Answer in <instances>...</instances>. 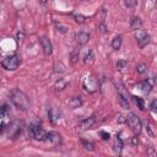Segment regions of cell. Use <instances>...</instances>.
Segmentation results:
<instances>
[{
    "mask_svg": "<svg viewBox=\"0 0 157 157\" xmlns=\"http://www.w3.org/2000/svg\"><path fill=\"white\" fill-rule=\"evenodd\" d=\"M78 55H80V49H78V48H74V49L71 50V53H70V63H71L72 65H75V64L77 63Z\"/></svg>",
    "mask_w": 157,
    "mask_h": 157,
    "instance_id": "obj_16",
    "label": "cell"
},
{
    "mask_svg": "<svg viewBox=\"0 0 157 157\" xmlns=\"http://www.w3.org/2000/svg\"><path fill=\"white\" fill-rule=\"evenodd\" d=\"M93 124H94V118H93V117H90V118L83 119V120L78 124L77 128H80L81 130H87V129H91V128L93 126Z\"/></svg>",
    "mask_w": 157,
    "mask_h": 157,
    "instance_id": "obj_9",
    "label": "cell"
},
{
    "mask_svg": "<svg viewBox=\"0 0 157 157\" xmlns=\"http://www.w3.org/2000/svg\"><path fill=\"white\" fill-rule=\"evenodd\" d=\"M126 121H128V124H129L131 131H132L135 135H139V134L141 132V130H142V123H141L140 118H139L136 114L129 113L128 117H126Z\"/></svg>",
    "mask_w": 157,
    "mask_h": 157,
    "instance_id": "obj_2",
    "label": "cell"
},
{
    "mask_svg": "<svg viewBox=\"0 0 157 157\" xmlns=\"http://www.w3.org/2000/svg\"><path fill=\"white\" fill-rule=\"evenodd\" d=\"M76 40H77V43H78L80 45H83V44H86V43L90 40V34L86 33V32H80V33L76 36Z\"/></svg>",
    "mask_w": 157,
    "mask_h": 157,
    "instance_id": "obj_14",
    "label": "cell"
},
{
    "mask_svg": "<svg viewBox=\"0 0 157 157\" xmlns=\"http://www.w3.org/2000/svg\"><path fill=\"white\" fill-rule=\"evenodd\" d=\"M137 87L140 88V91L144 93V94H148L151 91H152V85L147 81V80H145V81H142V82H140L139 85H137Z\"/></svg>",
    "mask_w": 157,
    "mask_h": 157,
    "instance_id": "obj_11",
    "label": "cell"
},
{
    "mask_svg": "<svg viewBox=\"0 0 157 157\" xmlns=\"http://www.w3.org/2000/svg\"><path fill=\"white\" fill-rule=\"evenodd\" d=\"M39 42H40V45H42V49H43V53L45 55H50L53 53V45H52V42L48 37L43 36L39 38Z\"/></svg>",
    "mask_w": 157,
    "mask_h": 157,
    "instance_id": "obj_7",
    "label": "cell"
},
{
    "mask_svg": "<svg viewBox=\"0 0 157 157\" xmlns=\"http://www.w3.org/2000/svg\"><path fill=\"white\" fill-rule=\"evenodd\" d=\"M117 121H118L119 124H124V123L126 121V118H125L124 115H121V114H119V115H118V118H117Z\"/></svg>",
    "mask_w": 157,
    "mask_h": 157,
    "instance_id": "obj_34",
    "label": "cell"
},
{
    "mask_svg": "<svg viewBox=\"0 0 157 157\" xmlns=\"http://www.w3.org/2000/svg\"><path fill=\"white\" fill-rule=\"evenodd\" d=\"M82 145H83L85 150H87V151H94V145L92 142H87V141L82 140Z\"/></svg>",
    "mask_w": 157,
    "mask_h": 157,
    "instance_id": "obj_27",
    "label": "cell"
},
{
    "mask_svg": "<svg viewBox=\"0 0 157 157\" xmlns=\"http://www.w3.org/2000/svg\"><path fill=\"white\" fill-rule=\"evenodd\" d=\"M48 117H49V120L53 124H55L56 120L59 119V112L58 110H54V109H49L48 110Z\"/></svg>",
    "mask_w": 157,
    "mask_h": 157,
    "instance_id": "obj_20",
    "label": "cell"
},
{
    "mask_svg": "<svg viewBox=\"0 0 157 157\" xmlns=\"http://www.w3.org/2000/svg\"><path fill=\"white\" fill-rule=\"evenodd\" d=\"M81 1H88V0H81Z\"/></svg>",
    "mask_w": 157,
    "mask_h": 157,
    "instance_id": "obj_40",
    "label": "cell"
},
{
    "mask_svg": "<svg viewBox=\"0 0 157 157\" xmlns=\"http://www.w3.org/2000/svg\"><path fill=\"white\" fill-rule=\"evenodd\" d=\"M142 27V21L139 16H134L131 20H130V28L132 31H136V29H140Z\"/></svg>",
    "mask_w": 157,
    "mask_h": 157,
    "instance_id": "obj_12",
    "label": "cell"
},
{
    "mask_svg": "<svg viewBox=\"0 0 157 157\" xmlns=\"http://www.w3.org/2000/svg\"><path fill=\"white\" fill-rule=\"evenodd\" d=\"M21 64V59L18 55L13 54V55H10V56H6L5 59L1 60V66L5 69V70H16L18 67V65Z\"/></svg>",
    "mask_w": 157,
    "mask_h": 157,
    "instance_id": "obj_3",
    "label": "cell"
},
{
    "mask_svg": "<svg viewBox=\"0 0 157 157\" xmlns=\"http://www.w3.org/2000/svg\"><path fill=\"white\" fill-rule=\"evenodd\" d=\"M118 99H119L120 105H121L124 109H129V102H128V99H125V98H123V97H120V96H118Z\"/></svg>",
    "mask_w": 157,
    "mask_h": 157,
    "instance_id": "obj_26",
    "label": "cell"
},
{
    "mask_svg": "<svg viewBox=\"0 0 157 157\" xmlns=\"http://www.w3.org/2000/svg\"><path fill=\"white\" fill-rule=\"evenodd\" d=\"M82 86H83L85 91H87L88 93H93V92H96L98 90L99 83H98V80L94 76H88V77H86L83 80Z\"/></svg>",
    "mask_w": 157,
    "mask_h": 157,
    "instance_id": "obj_5",
    "label": "cell"
},
{
    "mask_svg": "<svg viewBox=\"0 0 157 157\" xmlns=\"http://www.w3.org/2000/svg\"><path fill=\"white\" fill-rule=\"evenodd\" d=\"M147 155H150V156H156V152H155V150H153L152 147H148V150H147Z\"/></svg>",
    "mask_w": 157,
    "mask_h": 157,
    "instance_id": "obj_37",
    "label": "cell"
},
{
    "mask_svg": "<svg viewBox=\"0 0 157 157\" xmlns=\"http://www.w3.org/2000/svg\"><path fill=\"white\" fill-rule=\"evenodd\" d=\"M71 16H72V18L77 22V23H80V25H82V23H85L86 22V16H83V15H81V13H71Z\"/></svg>",
    "mask_w": 157,
    "mask_h": 157,
    "instance_id": "obj_22",
    "label": "cell"
},
{
    "mask_svg": "<svg viewBox=\"0 0 157 157\" xmlns=\"http://www.w3.org/2000/svg\"><path fill=\"white\" fill-rule=\"evenodd\" d=\"M150 109H151L153 113L157 112V99H153V101L151 102V104H150Z\"/></svg>",
    "mask_w": 157,
    "mask_h": 157,
    "instance_id": "obj_32",
    "label": "cell"
},
{
    "mask_svg": "<svg viewBox=\"0 0 157 157\" xmlns=\"http://www.w3.org/2000/svg\"><path fill=\"white\" fill-rule=\"evenodd\" d=\"M121 43H123L121 36H117V37H114V38L112 39V48H113L114 50H119L120 47H121Z\"/></svg>",
    "mask_w": 157,
    "mask_h": 157,
    "instance_id": "obj_15",
    "label": "cell"
},
{
    "mask_svg": "<svg viewBox=\"0 0 157 157\" xmlns=\"http://www.w3.org/2000/svg\"><path fill=\"white\" fill-rule=\"evenodd\" d=\"M82 105V98L80 96H76V97H72L70 101H69V107L71 109H76V108H80Z\"/></svg>",
    "mask_w": 157,
    "mask_h": 157,
    "instance_id": "obj_13",
    "label": "cell"
},
{
    "mask_svg": "<svg viewBox=\"0 0 157 157\" xmlns=\"http://www.w3.org/2000/svg\"><path fill=\"white\" fill-rule=\"evenodd\" d=\"M98 32H99L101 34H107V33H108V28H107V26H105L104 22H101V23L98 25Z\"/></svg>",
    "mask_w": 157,
    "mask_h": 157,
    "instance_id": "obj_24",
    "label": "cell"
},
{
    "mask_svg": "<svg viewBox=\"0 0 157 157\" xmlns=\"http://www.w3.org/2000/svg\"><path fill=\"white\" fill-rule=\"evenodd\" d=\"M123 147H124L123 139L117 135V137H115V140H114V144H113V150H114V152H115L117 155H121Z\"/></svg>",
    "mask_w": 157,
    "mask_h": 157,
    "instance_id": "obj_10",
    "label": "cell"
},
{
    "mask_svg": "<svg viewBox=\"0 0 157 157\" xmlns=\"http://www.w3.org/2000/svg\"><path fill=\"white\" fill-rule=\"evenodd\" d=\"M16 39H17V42H22L25 39V32L23 31H18L17 34H16Z\"/></svg>",
    "mask_w": 157,
    "mask_h": 157,
    "instance_id": "obj_31",
    "label": "cell"
},
{
    "mask_svg": "<svg viewBox=\"0 0 157 157\" xmlns=\"http://www.w3.org/2000/svg\"><path fill=\"white\" fill-rule=\"evenodd\" d=\"M66 86H67V81L64 80V78H59V80L54 83V88H55V91H63V90L66 88Z\"/></svg>",
    "mask_w": 157,
    "mask_h": 157,
    "instance_id": "obj_17",
    "label": "cell"
},
{
    "mask_svg": "<svg viewBox=\"0 0 157 157\" xmlns=\"http://www.w3.org/2000/svg\"><path fill=\"white\" fill-rule=\"evenodd\" d=\"M126 66H128V61H126V60L121 59V60H118V61H117V69H118V70H123V69H125Z\"/></svg>",
    "mask_w": 157,
    "mask_h": 157,
    "instance_id": "obj_25",
    "label": "cell"
},
{
    "mask_svg": "<svg viewBox=\"0 0 157 157\" xmlns=\"http://www.w3.org/2000/svg\"><path fill=\"white\" fill-rule=\"evenodd\" d=\"M45 141L50 142L53 146H59L61 144V135L56 131H50L47 134V137H45Z\"/></svg>",
    "mask_w": 157,
    "mask_h": 157,
    "instance_id": "obj_8",
    "label": "cell"
},
{
    "mask_svg": "<svg viewBox=\"0 0 157 157\" xmlns=\"http://www.w3.org/2000/svg\"><path fill=\"white\" fill-rule=\"evenodd\" d=\"M39 2H40V4H42V5H44V4H45V2H47V0H39Z\"/></svg>",
    "mask_w": 157,
    "mask_h": 157,
    "instance_id": "obj_39",
    "label": "cell"
},
{
    "mask_svg": "<svg viewBox=\"0 0 157 157\" xmlns=\"http://www.w3.org/2000/svg\"><path fill=\"white\" fill-rule=\"evenodd\" d=\"M10 101L12 102V104L17 109H20L22 112H26L29 108V99H28V97L22 91L17 90V88H13L10 92Z\"/></svg>",
    "mask_w": 157,
    "mask_h": 157,
    "instance_id": "obj_1",
    "label": "cell"
},
{
    "mask_svg": "<svg viewBox=\"0 0 157 157\" xmlns=\"http://www.w3.org/2000/svg\"><path fill=\"white\" fill-rule=\"evenodd\" d=\"M55 26H56L58 31H60L61 33H65V32L67 31V26H65V25H61V23H55Z\"/></svg>",
    "mask_w": 157,
    "mask_h": 157,
    "instance_id": "obj_29",
    "label": "cell"
},
{
    "mask_svg": "<svg viewBox=\"0 0 157 157\" xmlns=\"http://www.w3.org/2000/svg\"><path fill=\"white\" fill-rule=\"evenodd\" d=\"M99 135H101L102 140H104V141H107V140H109V139H110L109 132H105V131H99Z\"/></svg>",
    "mask_w": 157,
    "mask_h": 157,
    "instance_id": "obj_33",
    "label": "cell"
},
{
    "mask_svg": "<svg viewBox=\"0 0 157 157\" xmlns=\"http://www.w3.org/2000/svg\"><path fill=\"white\" fill-rule=\"evenodd\" d=\"M28 134L31 135V137H33L37 141H45L47 137V132L38 124H31L28 126Z\"/></svg>",
    "mask_w": 157,
    "mask_h": 157,
    "instance_id": "obj_4",
    "label": "cell"
},
{
    "mask_svg": "<svg viewBox=\"0 0 157 157\" xmlns=\"http://www.w3.org/2000/svg\"><path fill=\"white\" fill-rule=\"evenodd\" d=\"M130 141H131V145H132V146H137V144H139V139H137L136 136H132V137L130 139Z\"/></svg>",
    "mask_w": 157,
    "mask_h": 157,
    "instance_id": "obj_35",
    "label": "cell"
},
{
    "mask_svg": "<svg viewBox=\"0 0 157 157\" xmlns=\"http://www.w3.org/2000/svg\"><path fill=\"white\" fill-rule=\"evenodd\" d=\"M132 102L135 103V105L140 109V110H145V102H144V98L141 97H137V96H132Z\"/></svg>",
    "mask_w": 157,
    "mask_h": 157,
    "instance_id": "obj_18",
    "label": "cell"
},
{
    "mask_svg": "<svg viewBox=\"0 0 157 157\" xmlns=\"http://www.w3.org/2000/svg\"><path fill=\"white\" fill-rule=\"evenodd\" d=\"M54 72L55 74H64L66 72V66L60 61V63H56L55 66H54Z\"/></svg>",
    "mask_w": 157,
    "mask_h": 157,
    "instance_id": "obj_21",
    "label": "cell"
},
{
    "mask_svg": "<svg viewBox=\"0 0 157 157\" xmlns=\"http://www.w3.org/2000/svg\"><path fill=\"white\" fill-rule=\"evenodd\" d=\"M146 131H147V134L151 136V137H155V134L152 132V130H151V126H148V125H146Z\"/></svg>",
    "mask_w": 157,
    "mask_h": 157,
    "instance_id": "obj_36",
    "label": "cell"
},
{
    "mask_svg": "<svg viewBox=\"0 0 157 157\" xmlns=\"http://www.w3.org/2000/svg\"><path fill=\"white\" fill-rule=\"evenodd\" d=\"M147 71V65L145 64V63H140V64H137L136 65V72L137 74H145Z\"/></svg>",
    "mask_w": 157,
    "mask_h": 157,
    "instance_id": "obj_23",
    "label": "cell"
},
{
    "mask_svg": "<svg viewBox=\"0 0 157 157\" xmlns=\"http://www.w3.org/2000/svg\"><path fill=\"white\" fill-rule=\"evenodd\" d=\"M93 60H94V54H93V52L90 49V50L86 52V54H85V56H83V63H85V64H92Z\"/></svg>",
    "mask_w": 157,
    "mask_h": 157,
    "instance_id": "obj_19",
    "label": "cell"
},
{
    "mask_svg": "<svg viewBox=\"0 0 157 157\" xmlns=\"http://www.w3.org/2000/svg\"><path fill=\"white\" fill-rule=\"evenodd\" d=\"M7 114H9L7 105H1V107H0V118H5Z\"/></svg>",
    "mask_w": 157,
    "mask_h": 157,
    "instance_id": "obj_28",
    "label": "cell"
},
{
    "mask_svg": "<svg viewBox=\"0 0 157 157\" xmlns=\"http://www.w3.org/2000/svg\"><path fill=\"white\" fill-rule=\"evenodd\" d=\"M5 130H6V125H5L4 123H1V124H0V135H1V134H4V131H5Z\"/></svg>",
    "mask_w": 157,
    "mask_h": 157,
    "instance_id": "obj_38",
    "label": "cell"
},
{
    "mask_svg": "<svg viewBox=\"0 0 157 157\" xmlns=\"http://www.w3.org/2000/svg\"><path fill=\"white\" fill-rule=\"evenodd\" d=\"M124 4H125V6L126 7H134L135 5H136V0H124Z\"/></svg>",
    "mask_w": 157,
    "mask_h": 157,
    "instance_id": "obj_30",
    "label": "cell"
},
{
    "mask_svg": "<svg viewBox=\"0 0 157 157\" xmlns=\"http://www.w3.org/2000/svg\"><path fill=\"white\" fill-rule=\"evenodd\" d=\"M135 38H136L137 45H139L140 48H144V47H146V45L150 43V36H148L145 31H142L141 28L135 31Z\"/></svg>",
    "mask_w": 157,
    "mask_h": 157,
    "instance_id": "obj_6",
    "label": "cell"
}]
</instances>
